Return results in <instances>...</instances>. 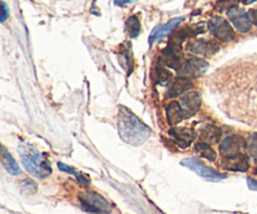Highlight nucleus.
Returning <instances> with one entry per match:
<instances>
[{"mask_svg":"<svg viewBox=\"0 0 257 214\" xmlns=\"http://www.w3.org/2000/svg\"><path fill=\"white\" fill-rule=\"evenodd\" d=\"M208 88L226 117L257 125V60H233L218 68Z\"/></svg>","mask_w":257,"mask_h":214,"instance_id":"f257e3e1","label":"nucleus"},{"mask_svg":"<svg viewBox=\"0 0 257 214\" xmlns=\"http://www.w3.org/2000/svg\"><path fill=\"white\" fill-rule=\"evenodd\" d=\"M118 133L127 144L141 145L150 139L152 130L128 108L120 107L118 113Z\"/></svg>","mask_w":257,"mask_h":214,"instance_id":"f03ea898","label":"nucleus"},{"mask_svg":"<svg viewBox=\"0 0 257 214\" xmlns=\"http://www.w3.org/2000/svg\"><path fill=\"white\" fill-rule=\"evenodd\" d=\"M19 154L27 172L34 177L43 179L52 173V167L47 158L33 145L22 142L19 144Z\"/></svg>","mask_w":257,"mask_h":214,"instance_id":"7ed1b4c3","label":"nucleus"},{"mask_svg":"<svg viewBox=\"0 0 257 214\" xmlns=\"http://www.w3.org/2000/svg\"><path fill=\"white\" fill-rule=\"evenodd\" d=\"M80 205L85 212L97 214H109L112 212L110 203L95 192H83L79 195Z\"/></svg>","mask_w":257,"mask_h":214,"instance_id":"20e7f679","label":"nucleus"},{"mask_svg":"<svg viewBox=\"0 0 257 214\" xmlns=\"http://www.w3.org/2000/svg\"><path fill=\"white\" fill-rule=\"evenodd\" d=\"M181 164H182L183 167H187L188 169H191L192 172H195L196 174L202 177L203 179L208 180V182H218V180H222L227 178L226 174H221V173L216 172L212 168L206 167L202 162H200L198 159H195V158H187V159L182 160Z\"/></svg>","mask_w":257,"mask_h":214,"instance_id":"39448f33","label":"nucleus"},{"mask_svg":"<svg viewBox=\"0 0 257 214\" xmlns=\"http://www.w3.org/2000/svg\"><path fill=\"white\" fill-rule=\"evenodd\" d=\"M208 29L211 34L221 42H231L235 38V32L230 23L222 17H213L208 22Z\"/></svg>","mask_w":257,"mask_h":214,"instance_id":"423d86ee","label":"nucleus"},{"mask_svg":"<svg viewBox=\"0 0 257 214\" xmlns=\"http://www.w3.org/2000/svg\"><path fill=\"white\" fill-rule=\"evenodd\" d=\"M227 17L230 19V22L232 23L233 27L241 33H247L251 29V25L252 22L250 19V15L248 13H246L245 10L241 9V8L235 7L227 9Z\"/></svg>","mask_w":257,"mask_h":214,"instance_id":"0eeeda50","label":"nucleus"},{"mask_svg":"<svg viewBox=\"0 0 257 214\" xmlns=\"http://www.w3.org/2000/svg\"><path fill=\"white\" fill-rule=\"evenodd\" d=\"M220 47L216 42L208 39H193L187 44V50L201 57H211L218 52Z\"/></svg>","mask_w":257,"mask_h":214,"instance_id":"6e6552de","label":"nucleus"},{"mask_svg":"<svg viewBox=\"0 0 257 214\" xmlns=\"http://www.w3.org/2000/svg\"><path fill=\"white\" fill-rule=\"evenodd\" d=\"M221 167L226 170H231V172H247L250 168V163L245 154L237 153V154L223 157L221 160Z\"/></svg>","mask_w":257,"mask_h":214,"instance_id":"1a4fd4ad","label":"nucleus"},{"mask_svg":"<svg viewBox=\"0 0 257 214\" xmlns=\"http://www.w3.org/2000/svg\"><path fill=\"white\" fill-rule=\"evenodd\" d=\"M246 148V143L242 137L240 135H231V137L225 138L220 145V152L223 157L227 155H233L241 153V150Z\"/></svg>","mask_w":257,"mask_h":214,"instance_id":"9d476101","label":"nucleus"},{"mask_svg":"<svg viewBox=\"0 0 257 214\" xmlns=\"http://www.w3.org/2000/svg\"><path fill=\"white\" fill-rule=\"evenodd\" d=\"M168 134L180 148H188L196 138L195 130L190 128H172Z\"/></svg>","mask_w":257,"mask_h":214,"instance_id":"9b49d317","label":"nucleus"},{"mask_svg":"<svg viewBox=\"0 0 257 214\" xmlns=\"http://www.w3.org/2000/svg\"><path fill=\"white\" fill-rule=\"evenodd\" d=\"M208 69V64L201 58H191V59L186 60L185 64L182 67V73L187 77L198 78L206 73Z\"/></svg>","mask_w":257,"mask_h":214,"instance_id":"f8f14e48","label":"nucleus"},{"mask_svg":"<svg viewBox=\"0 0 257 214\" xmlns=\"http://www.w3.org/2000/svg\"><path fill=\"white\" fill-rule=\"evenodd\" d=\"M201 103H202V99H201V95L198 94L197 92H191L186 93L182 98H181V107L185 110L186 115L187 117H191V115L196 114L198 112V109L201 108Z\"/></svg>","mask_w":257,"mask_h":214,"instance_id":"ddd939ff","label":"nucleus"},{"mask_svg":"<svg viewBox=\"0 0 257 214\" xmlns=\"http://www.w3.org/2000/svg\"><path fill=\"white\" fill-rule=\"evenodd\" d=\"M185 20V18H175V19L170 20L168 23H166V24L163 25H158V27H156L155 29H153V32L151 33V37H150V44H153L155 42H157V40L162 39V38H165L166 35H168L170 33H172L173 30L176 29V28L178 27V25L181 24V23Z\"/></svg>","mask_w":257,"mask_h":214,"instance_id":"4468645a","label":"nucleus"},{"mask_svg":"<svg viewBox=\"0 0 257 214\" xmlns=\"http://www.w3.org/2000/svg\"><path fill=\"white\" fill-rule=\"evenodd\" d=\"M166 117H167V122L171 125H177L178 123L182 122L187 115H186L185 110L181 107L180 103L171 102L170 104L166 107Z\"/></svg>","mask_w":257,"mask_h":214,"instance_id":"2eb2a0df","label":"nucleus"},{"mask_svg":"<svg viewBox=\"0 0 257 214\" xmlns=\"http://www.w3.org/2000/svg\"><path fill=\"white\" fill-rule=\"evenodd\" d=\"M192 88V83L188 78L186 77H180L172 83V85L170 87V89L167 90V94L166 97L167 98H176V97H180V95L185 94L186 92Z\"/></svg>","mask_w":257,"mask_h":214,"instance_id":"dca6fc26","label":"nucleus"},{"mask_svg":"<svg viewBox=\"0 0 257 214\" xmlns=\"http://www.w3.org/2000/svg\"><path fill=\"white\" fill-rule=\"evenodd\" d=\"M221 135H222V132H221L220 128L215 127V125H207V127L201 130V139H202V142L208 143V144L210 143L215 144V143L220 142Z\"/></svg>","mask_w":257,"mask_h":214,"instance_id":"f3484780","label":"nucleus"},{"mask_svg":"<svg viewBox=\"0 0 257 214\" xmlns=\"http://www.w3.org/2000/svg\"><path fill=\"white\" fill-rule=\"evenodd\" d=\"M2 163L3 167L7 169V172L12 175H19L22 173L20 167L18 165V163L15 162V159L13 158V155L8 152L5 148H3V154H2Z\"/></svg>","mask_w":257,"mask_h":214,"instance_id":"a211bd4d","label":"nucleus"},{"mask_svg":"<svg viewBox=\"0 0 257 214\" xmlns=\"http://www.w3.org/2000/svg\"><path fill=\"white\" fill-rule=\"evenodd\" d=\"M195 152L197 153V154H200L201 157L208 159L210 162H215L216 157H217V155H216V152L212 149V147H211L208 143L202 142V140H200V142L195 145Z\"/></svg>","mask_w":257,"mask_h":214,"instance_id":"6ab92c4d","label":"nucleus"},{"mask_svg":"<svg viewBox=\"0 0 257 214\" xmlns=\"http://www.w3.org/2000/svg\"><path fill=\"white\" fill-rule=\"evenodd\" d=\"M125 32H127V34L131 38H136L140 35L141 23L140 19L136 15H132V17L127 19V22H125Z\"/></svg>","mask_w":257,"mask_h":214,"instance_id":"aec40b11","label":"nucleus"},{"mask_svg":"<svg viewBox=\"0 0 257 214\" xmlns=\"http://www.w3.org/2000/svg\"><path fill=\"white\" fill-rule=\"evenodd\" d=\"M155 74H156V79H157V83L161 85H167L168 83L172 80V73H171L170 70L165 69L162 65L156 68Z\"/></svg>","mask_w":257,"mask_h":214,"instance_id":"412c9836","label":"nucleus"},{"mask_svg":"<svg viewBox=\"0 0 257 214\" xmlns=\"http://www.w3.org/2000/svg\"><path fill=\"white\" fill-rule=\"evenodd\" d=\"M58 168H59L60 170H63V172H67V173H70V174H73L74 175L75 178H77V180L79 183H82V184H84V185H89V180H88V178L85 177V175H83L82 173H79V172H77V170L74 169V168L73 167H69V165H67V164H64V163H58Z\"/></svg>","mask_w":257,"mask_h":214,"instance_id":"4be33fe9","label":"nucleus"},{"mask_svg":"<svg viewBox=\"0 0 257 214\" xmlns=\"http://www.w3.org/2000/svg\"><path fill=\"white\" fill-rule=\"evenodd\" d=\"M246 150H247L248 157L257 163V133H253L248 138L247 143H246Z\"/></svg>","mask_w":257,"mask_h":214,"instance_id":"5701e85b","label":"nucleus"},{"mask_svg":"<svg viewBox=\"0 0 257 214\" xmlns=\"http://www.w3.org/2000/svg\"><path fill=\"white\" fill-rule=\"evenodd\" d=\"M20 189L23 190V193L32 194V193L37 192V189H38L37 183L33 182V180H30V179H24L20 182Z\"/></svg>","mask_w":257,"mask_h":214,"instance_id":"b1692460","label":"nucleus"},{"mask_svg":"<svg viewBox=\"0 0 257 214\" xmlns=\"http://www.w3.org/2000/svg\"><path fill=\"white\" fill-rule=\"evenodd\" d=\"M2 7H3V15H2V23H4L5 20L8 19L9 17V10H8V7L5 3H2Z\"/></svg>","mask_w":257,"mask_h":214,"instance_id":"393cba45","label":"nucleus"},{"mask_svg":"<svg viewBox=\"0 0 257 214\" xmlns=\"http://www.w3.org/2000/svg\"><path fill=\"white\" fill-rule=\"evenodd\" d=\"M248 15H250V19L251 22H252V24L257 27V9H251L250 12H248Z\"/></svg>","mask_w":257,"mask_h":214,"instance_id":"a878e982","label":"nucleus"},{"mask_svg":"<svg viewBox=\"0 0 257 214\" xmlns=\"http://www.w3.org/2000/svg\"><path fill=\"white\" fill-rule=\"evenodd\" d=\"M247 184L251 190H257V180L252 179V178H247Z\"/></svg>","mask_w":257,"mask_h":214,"instance_id":"bb28decb","label":"nucleus"},{"mask_svg":"<svg viewBox=\"0 0 257 214\" xmlns=\"http://www.w3.org/2000/svg\"><path fill=\"white\" fill-rule=\"evenodd\" d=\"M131 2H135V0H114V3L117 5H124V4H128V3Z\"/></svg>","mask_w":257,"mask_h":214,"instance_id":"cd10ccee","label":"nucleus"},{"mask_svg":"<svg viewBox=\"0 0 257 214\" xmlns=\"http://www.w3.org/2000/svg\"><path fill=\"white\" fill-rule=\"evenodd\" d=\"M238 2H241L242 4H245V5H250V4H252V3L257 2V0H238Z\"/></svg>","mask_w":257,"mask_h":214,"instance_id":"c85d7f7f","label":"nucleus"},{"mask_svg":"<svg viewBox=\"0 0 257 214\" xmlns=\"http://www.w3.org/2000/svg\"><path fill=\"white\" fill-rule=\"evenodd\" d=\"M255 174H257V168L255 169Z\"/></svg>","mask_w":257,"mask_h":214,"instance_id":"c756f323","label":"nucleus"}]
</instances>
